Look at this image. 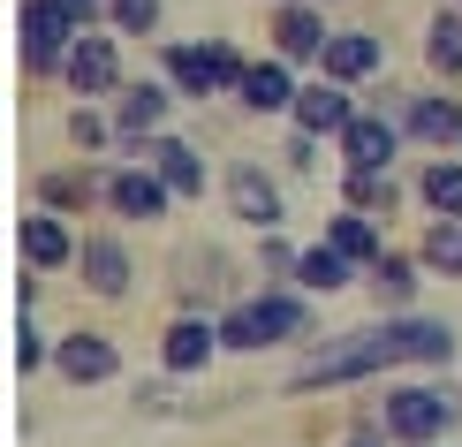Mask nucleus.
Instances as JSON below:
<instances>
[{"label":"nucleus","instance_id":"f257e3e1","mask_svg":"<svg viewBox=\"0 0 462 447\" xmlns=\"http://www.w3.org/2000/svg\"><path fill=\"white\" fill-rule=\"evenodd\" d=\"M455 326L448 319H387V326H356L349 341L334 349H311V357L288 372V395H319V386H356V379H379L394 364H455Z\"/></svg>","mask_w":462,"mask_h":447},{"label":"nucleus","instance_id":"f03ea898","mask_svg":"<svg viewBox=\"0 0 462 447\" xmlns=\"http://www.w3.org/2000/svg\"><path fill=\"white\" fill-rule=\"evenodd\" d=\"M462 417V395L455 386H387L379 395V433L394 447H439Z\"/></svg>","mask_w":462,"mask_h":447},{"label":"nucleus","instance_id":"7ed1b4c3","mask_svg":"<svg viewBox=\"0 0 462 447\" xmlns=\"http://www.w3.org/2000/svg\"><path fill=\"white\" fill-rule=\"evenodd\" d=\"M15 31H23V69H31V76L69 69L76 38H84V31L69 23V8H61V0H23V23H15Z\"/></svg>","mask_w":462,"mask_h":447},{"label":"nucleus","instance_id":"20e7f679","mask_svg":"<svg viewBox=\"0 0 462 447\" xmlns=\"http://www.w3.org/2000/svg\"><path fill=\"white\" fill-rule=\"evenodd\" d=\"M175 265H182V274H175V296H182V311H198V319H205V303H227V296H236V258H227L220 243H189Z\"/></svg>","mask_w":462,"mask_h":447},{"label":"nucleus","instance_id":"39448f33","mask_svg":"<svg viewBox=\"0 0 462 447\" xmlns=\"http://www.w3.org/2000/svg\"><path fill=\"white\" fill-rule=\"evenodd\" d=\"M227 212H236L243 228H258V236H273V228L288 220L281 182H273V174H265L258 160H236V167H227Z\"/></svg>","mask_w":462,"mask_h":447},{"label":"nucleus","instance_id":"423d86ee","mask_svg":"<svg viewBox=\"0 0 462 447\" xmlns=\"http://www.w3.org/2000/svg\"><path fill=\"white\" fill-rule=\"evenodd\" d=\"M167 99H175V91H167V84H122V91H114V129H122V144H114V152H144L152 137H167Z\"/></svg>","mask_w":462,"mask_h":447},{"label":"nucleus","instance_id":"0eeeda50","mask_svg":"<svg viewBox=\"0 0 462 447\" xmlns=\"http://www.w3.org/2000/svg\"><path fill=\"white\" fill-rule=\"evenodd\" d=\"M53 372H61L69 386H99L122 372V349H114L106 334H91V326H76V334L53 341Z\"/></svg>","mask_w":462,"mask_h":447},{"label":"nucleus","instance_id":"6e6552de","mask_svg":"<svg viewBox=\"0 0 462 447\" xmlns=\"http://www.w3.org/2000/svg\"><path fill=\"white\" fill-rule=\"evenodd\" d=\"M319 69H326V84H372L379 69H387V46H379V31H334L326 38V53H319Z\"/></svg>","mask_w":462,"mask_h":447},{"label":"nucleus","instance_id":"1a4fd4ad","mask_svg":"<svg viewBox=\"0 0 462 447\" xmlns=\"http://www.w3.org/2000/svg\"><path fill=\"white\" fill-rule=\"evenodd\" d=\"M394 152H402V122L394 114H356L349 137H341L349 174H394Z\"/></svg>","mask_w":462,"mask_h":447},{"label":"nucleus","instance_id":"9d476101","mask_svg":"<svg viewBox=\"0 0 462 447\" xmlns=\"http://www.w3.org/2000/svg\"><path fill=\"white\" fill-rule=\"evenodd\" d=\"M213 349H220V319L182 311V319L160 334V364H167V379H189V372H205V364H213Z\"/></svg>","mask_w":462,"mask_h":447},{"label":"nucleus","instance_id":"9b49d317","mask_svg":"<svg viewBox=\"0 0 462 447\" xmlns=\"http://www.w3.org/2000/svg\"><path fill=\"white\" fill-rule=\"evenodd\" d=\"M15 250H23L31 274H61V265H76V250H84V243L61 228V212H23V228H15Z\"/></svg>","mask_w":462,"mask_h":447},{"label":"nucleus","instance_id":"f8f14e48","mask_svg":"<svg viewBox=\"0 0 462 447\" xmlns=\"http://www.w3.org/2000/svg\"><path fill=\"white\" fill-rule=\"evenodd\" d=\"M76 265H84V288L91 296H106V303H122L129 296V250H122V236H106V228H91L84 236V250H76Z\"/></svg>","mask_w":462,"mask_h":447},{"label":"nucleus","instance_id":"ddd939ff","mask_svg":"<svg viewBox=\"0 0 462 447\" xmlns=\"http://www.w3.org/2000/svg\"><path fill=\"white\" fill-rule=\"evenodd\" d=\"M326 15H319V0H288V8H273V53L281 61H319L326 53Z\"/></svg>","mask_w":462,"mask_h":447},{"label":"nucleus","instance_id":"4468645a","mask_svg":"<svg viewBox=\"0 0 462 447\" xmlns=\"http://www.w3.org/2000/svg\"><path fill=\"white\" fill-rule=\"evenodd\" d=\"M402 137H417V144H455V152H462V99H455V91H417V99L402 107Z\"/></svg>","mask_w":462,"mask_h":447},{"label":"nucleus","instance_id":"2eb2a0df","mask_svg":"<svg viewBox=\"0 0 462 447\" xmlns=\"http://www.w3.org/2000/svg\"><path fill=\"white\" fill-rule=\"evenodd\" d=\"M288 122H296V137H349V122H356V107H349V91L341 84H303V99H296V114H288Z\"/></svg>","mask_w":462,"mask_h":447},{"label":"nucleus","instance_id":"dca6fc26","mask_svg":"<svg viewBox=\"0 0 462 447\" xmlns=\"http://www.w3.org/2000/svg\"><path fill=\"white\" fill-rule=\"evenodd\" d=\"M61 76H69V91H84V99H91V91H122V53H114V38L106 31H84Z\"/></svg>","mask_w":462,"mask_h":447},{"label":"nucleus","instance_id":"f3484780","mask_svg":"<svg viewBox=\"0 0 462 447\" xmlns=\"http://www.w3.org/2000/svg\"><path fill=\"white\" fill-rule=\"evenodd\" d=\"M106 205L122 212V220H160V212L175 205V190H167L152 167H114V182H106Z\"/></svg>","mask_w":462,"mask_h":447},{"label":"nucleus","instance_id":"a211bd4d","mask_svg":"<svg viewBox=\"0 0 462 447\" xmlns=\"http://www.w3.org/2000/svg\"><path fill=\"white\" fill-rule=\"evenodd\" d=\"M114 167H53L38 174V212H84L91 198H106Z\"/></svg>","mask_w":462,"mask_h":447},{"label":"nucleus","instance_id":"6ab92c4d","mask_svg":"<svg viewBox=\"0 0 462 447\" xmlns=\"http://www.w3.org/2000/svg\"><path fill=\"white\" fill-rule=\"evenodd\" d=\"M144 160H152V174H160L175 198H205V160H198V144H189V137H152Z\"/></svg>","mask_w":462,"mask_h":447},{"label":"nucleus","instance_id":"aec40b11","mask_svg":"<svg viewBox=\"0 0 462 447\" xmlns=\"http://www.w3.org/2000/svg\"><path fill=\"white\" fill-rule=\"evenodd\" d=\"M296 99H303V84L288 76V61H250V76H243L250 114H296Z\"/></svg>","mask_w":462,"mask_h":447},{"label":"nucleus","instance_id":"412c9836","mask_svg":"<svg viewBox=\"0 0 462 447\" xmlns=\"http://www.w3.org/2000/svg\"><path fill=\"white\" fill-rule=\"evenodd\" d=\"M326 243H334L341 258H356L364 274L387 258V243H379V220H364V212H334V220H326Z\"/></svg>","mask_w":462,"mask_h":447},{"label":"nucleus","instance_id":"4be33fe9","mask_svg":"<svg viewBox=\"0 0 462 447\" xmlns=\"http://www.w3.org/2000/svg\"><path fill=\"white\" fill-rule=\"evenodd\" d=\"M160 69H167V84H175L182 99H205V91H220L213 53H205V46H167V53H160Z\"/></svg>","mask_w":462,"mask_h":447},{"label":"nucleus","instance_id":"5701e85b","mask_svg":"<svg viewBox=\"0 0 462 447\" xmlns=\"http://www.w3.org/2000/svg\"><path fill=\"white\" fill-rule=\"evenodd\" d=\"M349 274H356V258H341L334 243H311L296 258V288H303V296H319V288L334 296V288H349Z\"/></svg>","mask_w":462,"mask_h":447},{"label":"nucleus","instance_id":"b1692460","mask_svg":"<svg viewBox=\"0 0 462 447\" xmlns=\"http://www.w3.org/2000/svg\"><path fill=\"white\" fill-rule=\"evenodd\" d=\"M417 274H425V265H417V258H394V250H387V258L372 265V296L387 303V319H410V296H417Z\"/></svg>","mask_w":462,"mask_h":447},{"label":"nucleus","instance_id":"393cba45","mask_svg":"<svg viewBox=\"0 0 462 447\" xmlns=\"http://www.w3.org/2000/svg\"><path fill=\"white\" fill-rule=\"evenodd\" d=\"M425 69L432 76H462V8H439L425 23Z\"/></svg>","mask_w":462,"mask_h":447},{"label":"nucleus","instance_id":"a878e982","mask_svg":"<svg viewBox=\"0 0 462 447\" xmlns=\"http://www.w3.org/2000/svg\"><path fill=\"white\" fill-rule=\"evenodd\" d=\"M341 198H349V212H364V220H387L402 205V182L394 174H341Z\"/></svg>","mask_w":462,"mask_h":447},{"label":"nucleus","instance_id":"bb28decb","mask_svg":"<svg viewBox=\"0 0 462 447\" xmlns=\"http://www.w3.org/2000/svg\"><path fill=\"white\" fill-rule=\"evenodd\" d=\"M258 311H265V326H273V341H303V334H311V303H303V288H265Z\"/></svg>","mask_w":462,"mask_h":447},{"label":"nucleus","instance_id":"cd10ccee","mask_svg":"<svg viewBox=\"0 0 462 447\" xmlns=\"http://www.w3.org/2000/svg\"><path fill=\"white\" fill-rule=\"evenodd\" d=\"M417 198H425L439 220H462V160H432L417 174Z\"/></svg>","mask_w":462,"mask_h":447},{"label":"nucleus","instance_id":"c85d7f7f","mask_svg":"<svg viewBox=\"0 0 462 447\" xmlns=\"http://www.w3.org/2000/svg\"><path fill=\"white\" fill-rule=\"evenodd\" d=\"M417 265H425V274L462 281V220H432L425 243H417Z\"/></svg>","mask_w":462,"mask_h":447},{"label":"nucleus","instance_id":"c756f323","mask_svg":"<svg viewBox=\"0 0 462 447\" xmlns=\"http://www.w3.org/2000/svg\"><path fill=\"white\" fill-rule=\"evenodd\" d=\"M265 341H273V326H265L258 296H250V303H227V311H220V349H265Z\"/></svg>","mask_w":462,"mask_h":447},{"label":"nucleus","instance_id":"7c9ffc66","mask_svg":"<svg viewBox=\"0 0 462 447\" xmlns=\"http://www.w3.org/2000/svg\"><path fill=\"white\" fill-rule=\"evenodd\" d=\"M69 144H76V152H106V144H122V129H114L99 107H76V114H69Z\"/></svg>","mask_w":462,"mask_h":447},{"label":"nucleus","instance_id":"2f4dec72","mask_svg":"<svg viewBox=\"0 0 462 447\" xmlns=\"http://www.w3.org/2000/svg\"><path fill=\"white\" fill-rule=\"evenodd\" d=\"M38 364H53V349L31 326V311H15V372H38Z\"/></svg>","mask_w":462,"mask_h":447},{"label":"nucleus","instance_id":"473e14b6","mask_svg":"<svg viewBox=\"0 0 462 447\" xmlns=\"http://www.w3.org/2000/svg\"><path fill=\"white\" fill-rule=\"evenodd\" d=\"M106 15H114V31H160V0H106Z\"/></svg>","mask_w":462,"mask_h":447},{"label":"nucleus","instance_id":"72a5a7b5","mask_svg":"<svg viewBox=\"0 0 462 447\" xmlns=\"http://www.w3.org/2000/svg\"><path fill=\"white\" fill-rule=\"evenodd\" d=\"M205 53H213V76H220V91H243V76H250V61L236 46H227V38H205Z\"/></svg>","mask_w":462,"mask_h":447},{"label":"nucleus","instance_id":"f704fd0d","mask_svg":"<svg viewBox=\"0 0 462 447\" xmlns=\"http://www.w3.org/2000/svg\"><path fill=\"white\" fill-rule=\"evenodd\" d=\"M137 410H175V386L167 379H137Z\"/></svg>","mask_w":462,"mask_h":447},{"label":"nucleus","instance_id":"c9c22d12","mask_svg":"<svg viewBox=\"0 0 462 447\" xmlns=\"http://www.w3.org/2000/svg\"><path fill=\"white\" fill-rule=\"evenodd\" d=\"M61 8H69V23H76V31H91V23L106 15V0H61Z\"/></svg>","mask_w":462,"mask_h":447},{"label":"nucleus","instance_id":"e433bc0d","mask_svg":"<svg viewBox=\"0 0 462 447\" xmlns=\"http://www.w3.org/2000/svg\"><path fill=\"white\" fill-rule=\"evenodd\" d=\"M288 167H296V174L319 167V137H288Z\"/></svg>","mask_w":462,"mask_h":447},{"label":"nucleus","instance_id":"4c0bfd02","mask_svg":"<svg viewBox=\"0 0 462 447\" xmlns=\"http://www.w3.org/2000/svg\"><path fill=\"white\" fill-rule=\"evenodd\" d=\"M341 447H387V433H379V417H372V424H356V433L341 440Z\"/></svg>","mask_w":462,"mask_h":447},{"label":"nucleus","instance_id":"58836bf2","mask_svg":"<svg viewBox=\"0 0 462 447\" xmlns=\"http://www.w3.org/2000/svg\"><path fill=\"white\" fill-rule=\"evenodd\" d=\"M281 8H288V0H281Z\"/></svg>","mask_w":462,"mask_h":447}]
</instances>
